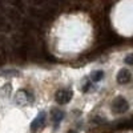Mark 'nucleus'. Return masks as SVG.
I'll list each match as a JSON object with an SVG mask.
<instances>
[{
	"instance_id": "obj_6",
	"label": "nucleus",
	"mask_w": 133,
	"mask_h": 133,
	"mask_svg": "<svg viewBox=\"0 0 133 133\" xmlns=\"http://www.w3.org/2000/svg\"><path fill=\"white\" fill-rule=\"evenodd\" d=\"M64 116H65V113L63 112V110H60V109H53L52 110L51 117H52V121L55 124V128H57V125L60 124V121L64 118Z\"/></svg>"
},
{
	"instance_id": "obj_2",
	"label": "nucleus",
	"mask_w": 133,
	"mask_h": 133,
	"mask_svg": "<svg viewBox=\"0 0 133 133\" xmlns=\"http://www.w3.org/2000/svg\"><path fill=\"white\" fill-rule=\"evenodd\" d=\"M129 109V104L124 97H117L112 103V110L117 115H123Z\"/></svg>"
},
{
	"instance_id": "obj_4",
	"label": "nucleus",
	"mask_w": 133,
	"mask_h": 133,
	"mask_svg": "<svg viewBox=\"0 0 133 133\" xmlns=\"http://www.w3.org/2000/svg\"><path fill=\"white\" fill-rule=\"evenodd\" d=\"M45 113L44 112H40L39 115H37V117L32 121V124H31V130L32 132H36V130H39V129H41L44 125H45Z\"/></svg>"
},
{
	"instance_id": "obj_8",
	"label": "nucleus",
	"mask_w": 133,
	"mask_h": 133,
	"mask_svg": "<svg viewBox=\"0 0 133 133\" xmlns=\"http://www.w3.org/2000/svg\"><path fill=\"white\" fill-rule=\"evenodd\" d=\"M125 64L133 65V55H128V56L125 57Z\"/></svg>"
},
{
	"instance_id": "obj_7",
	"label": "nucleus",
	"mask_w": 133,
	"mask_h": 133,
	"mask_svg": "<svg viewBox=\"0 0 133 133\" xmlns=\"http://www.w3.org/2000/svg\"><path fill=\"white\" fill-rule=\"evenodd\" d=\"M103 79H104V72L103 71H93L91 73V80L93 83H97V81L103 80Z\"/></svg>"
},
{
	"instance_id": "obj_1",
	"label": "nucleus",
	"mask_w": 133,
	"mask_h": 133,
	"mask_svg": "<svg viewBox=\"0 0 133 133\" xmlns=\"http://www.w3.org/2000/svg\"><path fill=\"white\" fill-rule=\"evenodd\" d=\"M33 100H35L33 98V95L31 92H28V91H24V89L17 91L15 97H14L15 104L19 105V107H28V105H31L33 103Z\"/></svg>"
},
{
	"instance_id": "obj_10",
	"label": "nucleus",
	"mask_w": 133,
	"mask_h": 133,
	"mask_svg": "<svg viewBox=\"0 0 133 133\" xmlns=\"http://www.w3.org/2000/svg\"><path fill=\"white\" fill-rule=\"evenodd\" d=\"M66 133H76L75 130H69V132H66Z\"/></svg>"
},
{
	"instance_id": "obj_5",
	"label": "nucleus",
	"mask_w": 133,
	"mask_h": 133,
	"mask_svg": "<svg viewBox=\"0 0 133 133\" xmlns=\"http://www.w3.org/2000/svg\"><path fill=\"white\" fill-rule=\"evenodd\" d=\"M117 83L118 84H128L132 80V75L128 69H120L117 73Z\"/></svg>"
},
{
	"instance_id": "obj_9",
	"label": "nucleus",
	"mask_w": 133,
	"mask_h": 133,
	"mask_svg": "<svg viewBox=\"0 0 133 133\" xmlns=\"http://www.w3.org/2000/svg\"><path fill=\"white\" fill-rule=\"evenodd\" d=\"M91 85H92V84H91V81H88V83L85 84V87L83 88V91H84V92H89V89H91Z\"/></svg>"
},
{
	"instance_id": "obj_3",
	"label": "nucleus",
	"mask_w": 133,
	"mask_h": 133,
	"mask_svg": "<svg viewBox=\"0 0 133 133\" xmlns=\"http://www.w3.org/2000/svg\"><path fill=\"white\" fill-rule=\"evenodd\" d=\"M72 96H73V93L69 89H59L56 93H55V100H56L57 104L64 105V104H68L71 101Z\"/></svg>"
}]
</instances>
